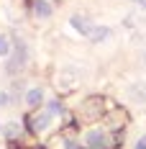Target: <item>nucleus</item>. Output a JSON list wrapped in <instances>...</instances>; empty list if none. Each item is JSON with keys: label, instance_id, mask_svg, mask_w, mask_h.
<instances>
[{"label": "nucleus", "instance_id": "16", "mask_svg": "<svg viewBox=\"0 0 146 149\" xmlns=\"http://www.w3.org/2000/svg\"><path fill=\"white\" fill-rule=\"evenodd\" d=\"M136 5H141V8H146V0H133Z\"/></svg>", "mask_w": 146, "mask_h": 149}, {"label": "nucleus", "instance_id": "6", "mask_svg": "<svg viewBox=\"0 0 146 149\" xmlns=\"http://www.w3.org/2000/svg\"><path fill=\"white\" fill-rule=\"evenodd\" d=\"M31 10H33L36 18H49L54 8H51V3H49V0H33V3H31Z\"/></svg>", "mask_w": 146, "mask_h": 149}, {"label": "nucleus", "instance_id": "1", "mask_svg": "<svg viewBox=\"0 0 146 149\" xmlns=\"http://www.w3.org/2000/svg\"><path fill=\"white\" fill-rule=\"evenodd\" d=\"M105 98L102 95H90V98H85L82 100V105L77 108V113H80V118L85 121H95L100 118V116H105Z\"/></svg>", "mask_w": 146, "mask_h": 149}, {"label": "nucleus", "instance_id": "11", "mask_svg": "<svg viewBox=\"0 0 146 149\" xmlns=\"http://www.w3.org/2000/svg\"><path fill=\"white\" fill-rule=\"evenodd\" d=\"M5 134H8V139H18V136H21V123H18V121L8 123V126H5Z\"/></svg>", "mask_w": 146, "mask_h": 149}, {"label": "nucleus", "instance_id": "14", "mask_svg": "<svg viewBox=\"0 0 146 149\" xmlns=\"http://www.w3.org/2000/svg\"><path fill=\"white\" fill-rule=\"evenodd\" d=\"M133 149H146V136H141V139L136 141V147H133Z\"/></svg>", "mask_w": 146, "mask_h": 149}, {"label": "nucleus", "instance_id": "2", "mask_svg": "<svg viewBox=\"0 0 146 149\" xmlns=\"http://www.w3.org/2000/svg\"><path fill=\"white\" fill-rule=\"evenodd\" d=\"M26 62H28V46H26V41L15 39L13 49H10V59H8V64H5L8 74H18L23 67H26Z\"/></svg>", "mask_w": 146, "mask_h": 149}, {"label": "nucleus", "instance_id": "13", "mask_svg": "<svg viewBox=\"0 0 146 149\" xmlns=\"http://www.w3.org/2000/svg\"><path fill=\"white\" fill-rule=\"evenodd\" d=\"M10 100H13V95H10V93H3V90H0V105H8Z\"/></svg>", "mask_w": 146, "mask_h": 149}, {"label": "nucleus", "instance_id": "8", "mask_svg": "<svg viewBox=\"0 0 146 149\" xmlns=\"http://www.w3.org/2000/svg\"><path fill=\"white\" fill-rule=\"evenodd\" d=\"M108 36H110V29H108V26H92L90 33H87V39L92 41V44H100V41H105Z\"/></svg>", "mask_w": 146, "mask_h": 149}, {"label": "nucleus", "instance_id": "15", "mask_svg": "<svg viewBox=\"0 0 146 149\" xmlns=\"http://www.w3.org/2000/svg\"><path fill=\"white\" fill-rule=\"evenodd\" d=\"M64 149H80V147H77L74 141H67V144H64Z\"/></svg>", "mask_w": 146, "mask_h": 149}, {"label": "nucleus", "instance_id": "9", "mask_svg": "<svg viewBox=\"0 0 146 149\" xmlns=\"http://www.w3.org/2000/svg\"><path fill=\"white\" fill-rule=\"evenodd\" d=\"M74 82H77V77H74V70H62V77H59V88L62 90H69V88H74Z\"/></svg>", "mask_w": 146, "mask_h": 149}, {"label": "nucleus", "instance_id": "3", "mask_svg": "<svg viewBox=\"0 0 146 149\" xmlns=\"http://www.w3.org/2000/svg\"><path fill=\"white\" fill-rule=\"evenodd\" d=\"M85 147L87 149H113L116 147V139L105 129H90L85 134Z\"/></svg>", "mask_w": 146, "mask_h": 149}, {"label": "nucleus", "instance_id": "7", "mask_svg": "<svg viewBox=\"0 0 146 149\" xmlns=\"http://www.w3.org/2000/svg\"><path fill=\"white\" fill-rule=\"evenodd\" d=\"M41 103H44V90L41 88L26 90V105H28V108H39Z\"/></svg>", "mask_w": 146, "mask_h": 149}, {"label": "nucleus", "instance_id": "4", "mask_svg": "<svg viewBox=\"0 0 146 149\" xmlns=\"http://www.w3.org/2000/svg\"><path fill=\"white\" fill-rule=\"evenodd\" d=\"M51 118H54V113H51L49 108H44V111L28 113V116H26V121H23V126L28 129L31 134H41V131H46V129L51 126Z\"/></svg>", "mask_w": 146, "mask_h": 149}, {"label": "nucleus", "instance_id": "10", "mask_svg": "<svg viewBox=\"0 0 146 149\" xmlns=\"http://www.w3.org/2000/svg\"><path fill=\"white\" fill-rule=\"evenodd\" d=\"M131 98L136 100V103H146V85H144V82L131 85Z\"/></svg>", "mask_w": 146, "mask_h": 149}, {"label": "nucleus", "instance_id": "12", "mask_svg": "<svg viewBox=\"0 0 146 149\" xmlns=\"http://www.w3.org/2000/svg\"><path fill=\"white\" fill-rule=\"evenodd\" d=\"M10 54V41L8 36H0V57H8Z\"/></svg>", "mask_w": 146, "mask_h": 149}, {"label": "nucleus", "instance_id": "5", "mask_svg": "<svg viewBox=\"0 0 146 149\" xmlns=\"http://www.w3.org/2000/svg\"><path fill=\"white\" fill-rule=\"evenodd\" d=\"M69 23H72V29H74V31H80L82 36H87L90 29H92V21H90L87 15H80V13H74L72 18H69Z\"/></svg>", "mask_w": 146, "mask_h": 149}]
</instances>
